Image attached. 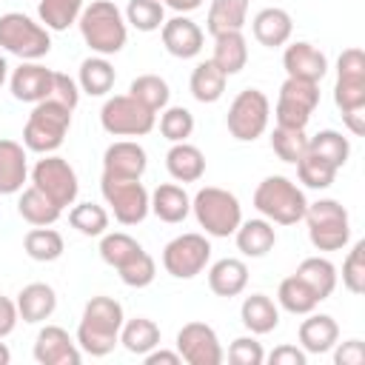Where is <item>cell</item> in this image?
Segmentation results:
<instances>
[{
  "instance_id": "1",
  "label": "cell",
  "mask_w": 365,
  "mask_h": 365,
  "mask_svg": "<svg viewBox=\"0 0 365 365\" xmlns=\"http://www.w3.org/2000/svg\"><path fill=\"white\" fill-rule=\"evenodd\" d=\"M123 305L114 297H91L83 308V319L77 328V345L80 351L91 356H106L120 342L123 328Z\"/></svg>"
},
{
  "instance_id": "2",
  "label": "cell",
  "mask_w": 365,
  "mask_h": 365,
  "mask_svg": "<svg viewBox=\"0 0 365 365\" xmlns=\"http://www.w3.org/2000/svg\"><path fill=\"white\" fill-rule=\"evenodd\" d=\"M77 26H80L86 46L100 57L123 51L125 40H128L125 17L111 0H91L88 6H83Z\"/></svg>"
},
{
  "instance_id": "3",
  "label": "cell",
  "mask_w": 365,
  "mask_h": 365,
  "mask_svg": "<svg viewBox=\"0 0 365 365\" xmlns=\"http://www.w3.org/2000/svg\"><path fill=\"white\" fill-rule=\"evenodd\" d=\"M71 128V108L46 97L34 103L26 125H23V145L37 154H54Z\"/></svg>"
},
{
  "instance_id": "4",
  "label": "cell",
  "mask_w": 365,
  "mask_h": 365,
  "mask_svg": "<svg viewBox=\"0 0 365 365\" xmlns=\"http://www.w3.org/2000/svg\"><path fill=\"white\" fill-rule=\"evenodd\" d=\"M254 208L268 222L294 225V222H299L305 217L308 200H305V194H302V188L297 182H291L282 174H271V177H265L257 185V191H254Z\"/></svg>"
},
{
  "instance_id": "5",
  "label": "cell",
  "mask_w": 365,
  "mask_h": 365,
  "mask_svg": "<svg viewBox=\"0 0 365 365\" xmlns=\"http://www.w3.org/2000/svg\"><path fill=\"white\" fill-rule=\"evenodd\" d=\"M191 211L200 222V228H205L208 237H231L237 231V225L242 222V205L240 200L217 185H205L191 197Z\"/></svg>"
},
{
  "instance_id": "6",
  "label": "cell",
  "mask_w": 365,
  "mask_h": 365,
  "mask_svg": "<svg viewBox=\"0 0 365 365\" xmlns=\"http://www.w3.org/2000/svg\"><path fill=\"white\" fill-rule=\"evenodd\" d=\"M308 222V240L317 251H339L351 240V220L342 202L336 200H317L308 202L305 217Z\"/></svg>"
},
{
  "instance_id": "7",
  "label": "cell",
  "mask_w": 365,
  "mask_h": 365,
  "mask_svg": "<svg viewBox=\"0 0 365 365\" xmlns=\"http://www.w3.org/2000/svg\"><path fill=\"white\" fill-rule=\"evenodd\" d=\"M0 48L20 60H40L51 51L48 29L23 11L0 14Z\"/></svg>"
},
{
  "instance_id": "8",
  "label": "cell",
  "mask_w": 365,
  "mask_h": 365,
  "mask_svg": "<svg viewBox=\"0 0 365 365\" xmlns=\"http://www.w3.org/2000/svg\"><path fill=\"white\" fill-rule=\"evenodd\" d=\"M271 120V103L259 88H242L225 114V125L231 131L234 140L240 143H254L257 137H262V131L268 128Z\"/></svg>"
},
{
  "instance_id": "9",
  "label": "cell",
  "mask_w": 365,
  "mask_h": 365,
  "mask_svg": "<svg viewBox=\"0 0 365 365\" xmlns=\"http://www.w3.org/2000/svg\"><path fill=\"white\" fill-rule=\"evenodd\" d=\"M100 191L106 205L111 208L114 220L120 225H140L148 217V200L151 194L140 180H117V177H100Z\"/></svg>"
},
{
  "instance_id": "10",
  "label": "cell",
  "mask_w": 365,
  "mask_h": 365,
  "mask_svg": "<svg viewBox=\"0 0 365 365\" xmlns=\"http://www.w3.org/2000/svg\"><path fill=\"white\" fill-rule=\"evenodd\" d=\"M100 125L111 137H145L154 128V111H148L131 94H114L100 108Z\"/></svg>"
},
{
  "instance_id": "11",
  "label": "cell",
  "mask_w": 365,
  "mask_h": 365,
  "mask_svg": "<svg viewBox=\"0 0 365 365\" xmlns=\"http://www.w3.org/2000/svg\"><path fill=\"white\" fill-rule=\"evenodd\" d=\"M31 185L40 188L60 208L74 205L77 191H80V182H77L74 168L68 165V160H63L57 154H43V160L34 163V168H31Z\"/></svg>"
},
{
  "instance_id": "12",
  "label": "cell",
  "mask_w": 365,
  "mask_h": 365,
  "mask_svg": "<svg viewBox=\"0 0 365 365\" xmlns=\"http://www.w3.org/2000/svg\"><path fill=\"white\" fill-rule=\"evenodd\" d=\"M211 259V242L202 234H180L163 248V268L177 279H194Z\"/></svg>"
},
{
  "instance_id": "13",
  "label": "cell",
  "mask_w": 365,
  "mask_h": 365,
  "mask_svg": "<svg viewBox=\"0 0 365 365\" xmlns=\"http://www.w3.org/2000/svg\"><path fill=\"white\" fill-rule=\"evenodd\" d=\"M334 103L339 111L365 108V54L356 46L345 48L336 60Z\"/></svg>"
},
{
  "instance_id": "14",
  "label": "cell",
  "mask_w": 365,
  "mask_h": 365,
  "mask_svg": "<svg viewBox=\"0 0 365 365\" xmlns=\"http://www.w3.org/2000/svg\"><path fill=\"white\" fill-rule=\"evenodd\" d=\"M177 354L188 365H220L225 356L217 331L205 322H185L177 331Z\"/></svg>"
},
{
  "instance_id": "15",
  "label": "cell",
  "mask_w": 365,
  "mask_h": 365,
  "mask_svg": "<svg viewBox=\"0 0 365 365\" xmlns=\"http://www.w3.org/2000/svg\"><path fill=\"white\" fill-rule=\"evenodd\" d=\"M148 168V154L134 140H117L103 154V174L117 180H143Z\"/></svg>"
},
{
  "instance_id": "16",
  "label": "cell",
  "mask_w": 365,
  "mask_h": 365,
  "mask_svg": "<svg viewBox=\"0 0 365 365\" xmlns=\"http://www.w3.org/2000/svg\"><path fill=\"white\" fill-rule=\"evenodd\" d=\"M34 359L40 365H80L83 354L66 328L46 325V328H40V334L34 339Z\"/></svg>"
},
{
  "instance_id": "17",
  "label": "cell",
  "mask_w": 365,
  "mask_h": 365,
  "mask_svg": "<svg viewBox=\"0 0 365 365\" xmlns=\"http://www.w3.org/2000/svg\"><path fill=\"white\" fill-rule=\"evenodd\" d=\"M160 37H163L165 51H168L171 57H177V60H191V57H197V54L202 51V40H205L202 29H200L191 17H185V14H177V17L165 20V23L160 26Z\"/></svg>"
},
{
  "instance_id": "18",
  "label": "cell",
  "mask_w": 365,
  "mask_h": 365,
  "mask_svg": "<svg viewBox=\"0 0 365 365\" xmlns=\"http://www.w3.org/2000/svg\"><path fill=\"white\" fill-rule=\"evenodd\" d=\"M51 83H54V71L40 66L37 60H23L11 77H9V86H11V94L14 100L20 103H40L46 97H51Z\"/></svg>"
},
{
  "instance_id": "19",
  "label": "cell",
  "mask_w": 365,
  "mask_h": 365,
  "mask_svg": "<svg viewBox=\"0 0 365 365\" xmlns=\"http://www.w3.org/2000/svg\"><path fill=\"white\" fill-rule=\"evenodd\" d=\"M282 66H285L288 77H299V80L319 83V80L325 77V71H328V57H325L317 46H311V43H305V40H297V43H291V46L285 48Z\"/></svg>"
},
{
  "instance_id": "20",
  "label": "cell",
  "mask_w": 365,
  "mask_h": 365,
  "mask_svg": "<svg viewBox=\"0 0 365 365\" xmlns=\"http://www.w3.org/2000/svg\"><path fill=\"white\" fill-rule=\"evenodd\" d=\"M251 31H254V40L265 48H279L291 40V31H294V20L285 9L279 6H268L262 11L254 14L251 20Z\"/></svg>"
},
{
  "instance_id": "21",
  "label": "cell",
  "mask_w": 365,
  "mask_h": 365,
  "mask_svg": "<svg viewBox=\"0 0 365 365\" xmlns=\"http://www.w3.org/2000/svg\"><path fill=\"white\" fill-rule=\"evenodd\" d=\"M148 208L157 220L168 222V225H177L182 222L188 214H191V197L185 194L182 185L177 182H163L151 191V200H148Z\"/></svg>"
},
{
  "instance_id": "22",
  "label": "cell",
  "mask_w": 365,
  "mask_h": 365,
  "mask_svg": "<svg viewBox=\"0 0 365 365\" xmlns=\"http://www.w3.org/2000/svg\"><path fill=\"white\" fill-rule=\"evenodd\" d=\"M299 345L305 354H328L339 339V325L328 314H308V319L299 322Z\"/></svg>"
},
{
  "instance_id": "23",
  "label": "cell",
  "mask_w": 365,
  "mask_h": 365,
  "mask_svg": "<svg viewBox=\"0 0 365 365\" xmlns=\"http://www.w3.org/2000/svg\"><path fill=\"white\" fill-rule=\"evenodd\" d=\"M29 180V157L26 148L14 140H0V194H20Z\"/></svg>"
},
{
  "instance_id": "24",
  "label": "cell",
  "mask_w": 365,
  "mask_h": 365,
  "mask_svg": "<svg viewBox=\"0 0 365 365\" xmlns=\"http://www.w3.org/2000/svg\"><path fill=\"white\" fill-rule=\"evenodd\" d=\"M248 285V265L237 257H222L208 268V288L217 297H240Z\"/></svg>"
},
{
  "instance_id": "25",
  "label": "cell",
  "mask_w": 365,
  "mask_h": 365,
  "mask_svg": "<svg viewBox=\"0 0 365 365\" xmlns=\"http://www.w3.org/2000/svg\"><path fill=\"white\" fill-rule=\"evenodd\" d=\"M234 240H237V248L245 257L259 259L277 245V231H274V222H268L265 217L262 220H245V222L237 225Z\"/></svg>"
},
{
  "instance_id": "26",
  "label": "cell",
  "mask_w": 365,
  "mask_h": 365,
  "mask_svg": "<svg viewBox=\"0 0 365 365\" xmlns=\"http://www.w3.org/2000/svg\"><path fill=\"white\" fill-rule=\"evenodd\" d=\"M17 314L23 322H43L54 314L57 308V294L51 285L46 282H29L20 294H17Z\"/></svg>"
},
{
  "instance_id": "27",
  "label": "cell",
  "mask_w": 365,
  "mask_h": 365,
  "mask_svg": "<svg viewBox=\"0 0 365 365\" xmlns=\"http://www.w3.org/2000/svg\"><path fill=\"white\" fill-rule=\"evenodd\" d=\"M211 63L225 74H240L248 63V43L242 37V31H222L214 37V54Z\"/></svg>"
},
{
  "instance_id": "28",
  "label": "cell",
  "mask_w": 365,
  "mask_h": 365,
  "mask_svg": "<svg viewBox=\"0 0 365 365\" xmlns=\"http://www.w3.org/2000/svg\"><path fill=\"white\" fill-rule=\"evenodd\" d=\"M165 168L177 182H197L205 174V154L191 143H174L165 154Z\"/></svg>"
},
{
  "instance_id": "29",
  "label": "cell",
  "mask_w": 365,
  "mask_h": 365,
  "mask_svg": "<svg viewBox=\"0 0 365 365\" xmlns=\"http://www.w3.org/2000/svg\"><path fill=\"white\" fill-rule=\"evenodd\" d=\"M114 80H117V71L114 66L108 63V57H86L80 63V74H77V86L80 91H86L88 97H106L111 88H114Z\"/></svg>"
},
{
  "instance_id": "30",
  "label": "cell",
  "mask_w": 365,
  "mask_h": 365,
  "mask_svg": "<svg viewBox=\"0 0 365 365\" xmlns=\"http://www.w3.org/2000/svg\"><path fill=\"white\" fill-rule=\"evenodd\" d=\"M240 319L251 334H271L279 325V308L265 294H251L240 305Z\"/></svg>"
},
{
  "instance_id": "31",
  "label": "cell",
  "mask_w": 365,
  "mask_h": 365,
  "mask_svg": "<svg viewBox=\"0 0 365 365\" xmlns=\"http://www.w3.org/2000/svg\"><path fill=\"white\" fill-rule=\"evenodd\" d=\"M297 277L317 294L319 302L328 299L334 294V288H336V268L325 257H305L299 262V268H297Z\"/></svg>"
},
{
  "instance_id": "32",
  "label": "cell",
  "mask_w": 365,
  "mask_h": 365,
  "mask_svg": "<svg viewBox=\"0 0 365 365\" xmlns=\"http://www.w3.org/2000/svg\"><path fill=\"white\" fill-rule=\"evenodd\" d=\"M17 211H20V217H23L29 225H54V222L60 220V214H63V208L54 205V202H51L40 188H34V185H29V188L20 191Z\"/></svg>"
},
{
  "instance_id": "33",
  "label": "cell",
  "mask_w": 365,
  "mask_h": 365,
  "mask_svg": "<svg viewBox=\"0 0 365 365\" xmlns=\"http://www.w3.org/2000/svg\"><path fill=\"white\" fill-rule=\"evenodd\" d=\"M248 17V0H211L205 29L217 37L222 31H242Z\"/></svg>"
},
{
  "instance_id": "34",
  "label": "cell",
  "mask_w": 365,
  "mask_h": 365,
  "mask_svg": "<svg viewBox=\"0 0 365 365\" xmlns=\"http://www.w3.org/2000/svg\"><path fill=\"white\" fill-rule=\"evenodd\" d=\"M225 74L211 63V60H202L194 66L191 71V80H188V88H191V97L197 103H217L222 94H225Z\"/></svg>"
},
{
  "instance_id": "35",
  "label": "cell",
  "mask_w": 365,
  "mask_h": 365,
  "mask_svg": "<svg viewBox=\"0 0 365 365\" xmlns=\"http://www.w3.org/2000/svg\"><path fill=\"white\" fill-rule=\"evenodd\" d=\"M120 342L128 354H137V356H145L151 348L160 345V328L154 319L148 317H134L128 322H123L120 328Z\"/></svg>"
},
{
  "instance_id": "36",
  "label": "cell",
  "mask_w": 365,
  "mask_h": 365,
  "mask_svg": "<svg viewBox=\"0 0 365 365\" xmlns=\"http://www.w3.org/2000/svg\"><path fill=\"white\" fill-rule=\"evenodd\" d=\"M23 248L34 262H54L63 257L66 242L60 237V231L48 228V225H34L26 237H23Z\"/></svg>"
},
{
  "instance_id": "37",
  "label": "cell",
  "mask_w": 365,
  "mask_h": 365,
  "mask_svg": "<svg viewBox=\"0 0 365 365\" xmlns=\"http://www.w3.org/2000/svg\"><path fill=\"white\" fill-rule=\"evenodd\" d=\"M277 302H279L288 314H294V317H305V314H311V311L319 305L317 294H314L297 274H291V277H285V279L279 282Z\"/></svg>"
},
{
  "instance_id": "38",
  "label": "cell",
  "mask_w": 365,
  "mask_h": 365,
  "mask_svg": "<svg viewBox=\"0 0 365 365\" xmlns=\"http://www.w3.org/2000/svg\"><path fill=\"white\" fill-rule=\"evenodd\" d=\"M308 151L317 154V157H322V160H328L334 168H342V165L348 163L351 143H348V137H342L339 131L322 128V131H317L314 137H308Z\"/></svg>"
},
{
  "instance_id": "39",
  "label": "cell",
  "mask_w": 365,
  "mask_h": 365,
  "mask_svg": "<svg viewBox=\"0 0 365 365\" xmlns=\"http://www.w3.org/2000/svg\"><path fill=\"white\" fill-rule=\"evenodd\" d=\"M83 0H40L37 3V17L46 29L51 31H66L80 20Z\"/></svg>"
},
{
  "instance_id": "40",
  "label": "cell",
  "mask_w": 365,
  "mask_h": 365,
  "mask_svg": "<svg viewBox=\"0 0 365 365\" xmlns=\"http://www.w3.org/2000/svg\"><path fill=\"white\" fill-rule=\"evenodd\" d=\"M128 94L137 103H143L148 111H154V114L163 111L168 106V97H171L168 83L163 77H157V74H140V77H134L131 86H128Z\"/></svg>"
},
{
  "instance_id": "41",
  "label": "cell",
  "mask_w": 365,
  "mask_h": 365,
  "mask_svg": "<svg viewBox=\"0 0 365 365\" xmlns=\"http://www.w3.org/2000/svg\"><path fill=\"white\" fill-rule=\"evenodd\" d=\"M294 165H297L299 182L308 185V188H317V191L331 188V182H334V177H336V171H339V168H334L328 160H322V157H317V154H311V151H305Z\"/></svg>"
},
{
  "instance_id": "42",
  "label": "cell",
  "mask_w": 365,
  "mask_h": 365,
  "mask_svg": "<svg viewBox=\"0 0 365 365\" xmlns=\"http://www.w3.org/2000/svg\"><path fill=\"white\" fill-rule=\"evenodd\" d=\"M68 222L83 237H103L106 228H108V211L97 202H77L68 211Z\"/></svg>"
},
{
  "instance_id": "43",
  "label": "cell",
  "mask_w": 365,
  "mask_h": 365,
  "mask_svg": "<svg viewBox=\"0 0 365 365\" xmlns=\"http://www.w3.org/2000/svg\"><path fill=\"white\" fill-rule=\"evenodd\" d=\"M140 251H143V245H140L134 237L123 234V231L103 234V240H100V257H103V262L111 265V268L125 265V262L134 259Z\"/></svg>"
},
{
  "instance_id": "44",
  "label": "cell",
  "mask_w": 365,
  "mask_h": 365,
  "mask_svg": "<svg viewBox=\"0 0 365 365\" xmlns=\"http://www.w3.org/2000/svg\"><path fill=\"white\" fill-rule=\"evenodd\" d=\"M277 100L282 103H291L308 114H314V108L319 106V83H311V80H299V77H288L282 86H279V94Z\"/></svg>"
},
{
  "instance_id": "45",
  "label": "cell",
  "mask_w": 365,
  "mask_h": 365,
  "mask_svg": "<svg viewBox=\"0 0 365 365\" xmlns=\"http://www.w3.org/2000/svg\"><path fill=\"white\" fill-rule=\"evenodd\" d=\"M271 148L282 163H297L308 151L305 128H282V125H277L271 131Z\"/></svg>"
},
{
  "instance_id": "46",
  "label": "cell",
  "mask_w": 365,
  "mask_h": 365,
  "mask_svg": "<svg viewBox=\"0 0 365 365\" xmlns=\"http://www.w3.org/2000/svg\"><path fill=\"white\" fill-rule=\"evenodd\" d=\"M125 23H131L137 31H157L165 23V9L160 0H128Z\"/></svg>"
},
{
  "instance_id": "47",
  "label": "cell",
  "mask_w": 365,
  "mask_h": 365,
  "mask_svg": "<svg viewBox=\"0 0 365 365\" xmlns=\"http://www.w3.org/2000/svg\"><path fill=\"white\" fill-rule=\"evenodd\" d=\"M194 131V114L182 106H165L160 114V134L168 143H185Z\"/></svg>"
},
{
  "instance_id": "48",
  "label": "cell",
  "mask_w": 365,
  "mask_h": 365,
  "mask_svg": "<svg viewBox=\"0 0 365 365\" xmlns=\"http://www.w3.org/2000/svg\"><path fill=\"white\" fill-rule=\"evenodd\" d=\"M117 274H120V279H123L128 288H145V285L154 282V277H157V265H154L151 254L143 248L134 259H128L125 265H120Z\"/></svg>"
},
{
  "instance_id": "49",
  "label": "cell",
  "mask_w": 365,
  "mask_h": 365,
  "mask_svg": "<svg viewBox=\"0 0 365 365\" xmlns=\"http://www.w3.org/2000/svg\"><path fill=\"white\" fill-rule=\"evenodd\" d=\"M342 285L356 297L365 291V242L362 240L354 242V248L342 262Z\"/></svg>"
},
{
  "instance_id": "50",
  "label": "cell",
  "mask_w": 365,
  "mask_h": 365,
  "mask_svg": "<svg viewBox=\"0 0 365 365\" xmlns=\"http://www.w3.org/2000/svg\"><path fill=\"white\" fill-rule=\"evenodd\" d=\"M228 362L231 365H262L265 362V351L254 336H237L228 345Z\"/></svg>"
},
{
  "instance_id": "51",
  "label": "cell",
  "mask_w": 365,
  "mask_h": 365,
  "mask_svg": "<svg viewBox=\"0 0 365 365\" xmlns=\"http://www.w3.org/2000/svg\"><path fill=\"white\" fill-rule=\"evenodd\" d=\"M51 97L57 100V103H63V106H68L71 111L77 108V103H80V86L68 77V74H63V71H54V83H51Z\"/></svg>"
},
{
  "instance_id": "52",
  "label": "cell",
  "mask_w": 365,
  "mask_h": 365,
  "mask_svg": "<svg viewBox=\"0 0 365 365\" xmlns=\"http://www.w3.org/2000/svg\"><path fill=\"white\" fill-rule=\"evenodd\" d=\"M336 365H362L365 362V342L362 339H348L334 351Z\"/></svg>"
},
{
  "instance_id": "53",
  "label": "cell",
  "mask_w": 365,
  "mask_h": 365,
  "mask_svg": "<svg viewBox=\"0 0 365 365\" xmlns=\"http://www.w3.org/2000/svg\"><path fill=\"white\" fill-rule=\"evenodd\" d=\"M268 362H271V365H305L308 356H305V351L297 348V345H279V348H274V351L268 354Z\"/></svg>"
},
{
  "instance_id": "54",
  "label": "cell",
  "mask_w": 365,
  "mask_h": 365,
  "mask_svg": "<svg viewBox=\"0 0 365 365\" xmlns=\"http://www.w3.org/2000/svg\"><path fill=\"white\" fill-rule=\"evenodd\" d=\"M17 319H20L17 305H14L9 297H0V339H3V336H9V334L14 331Z\"/></svg>"
},
{
  "instance_id": "55",
  "label": "cell",
  "mask_w": 365,
  "mask_h": 365,
  "mask_svg": "<svg viewBox=\"0 0 365 365\" xmlns=\"http://www.w3.org/2000/svg\"><path fill=\"white\" fill-rule=\"evenodd\" d=\"M143 359H145V365H180L182 362V356L177 351H165V348H160V351L151 348Z\"/></svg>"
},
{
  "instance_id": "56",
  "label": "cell",
  "mask_w": 365,
  "mask_h": 365,
  "mask_svg": "<svg viewBox=\"0 0 365 365\" xmlns=\"http://www.w3.org/2000/svg\"><path fill=\"white\" fill-rule=\"evenodd\" d=\"M342 123L348 125L351 134L362 137L365 134V108H351V111H342Z\"/></svg>"
},
{
  "instance_id": "57",
  "label": "cell",
  "mask_w": 365,
  "mask_h": 365,
  "mask_svg": "<svg viewBox=\"0 0 365 365\" xmlns=\"http://www.w3.org/2000/svg\"><path fill=\"white\" fill-rule=\"evenodd\" d=\"M165 6H171V9H174V11H180V14H185V11L200 9V6H202V0H165Z\"/></svg>"
},
{
  "instance_id": "58",
  "label": "cell",
  "mask_w": 365,
  "mask_h": 365,
  "mask_svg": "<svg viewBox=\"0 0 365 365\" xmlns=\"http://www.w3.org/2000/svg\"><path fill=\"white\" fill-rule=\"evenodd\" d=\"M11 362V351L6 348V342H0V365H9Z\"/></svg>"
},
{
  "instance_id": "59",
  "label": "cell",
  "mask_w": 365,
  "mask_h": 365,
  "mask_svg": "<svg viewBox=\"0 0 365 365\" xmlns=\"http://www.w3.org/2000/svg\"><path fill=\"white\" fill-rule=\"evenodd\" d=\"M6 77H9V63H6V57L0 54V88H3V83H6Z\"/></svg>"
},
{
  "instance_id": "60",
  "label": "cell",
  "mask_w": 365,
  "mask_h": 365,
  "mask_svg": "<svg viewBox=\"0 0 365 365\" xmlns=\"http://www.w3.org/2000/svg\"><path fill=\"white\" fill-rule=\"evenodd\" d=\"M160 3H165V0H160Z\"/></svg>"
}]
</instances>
